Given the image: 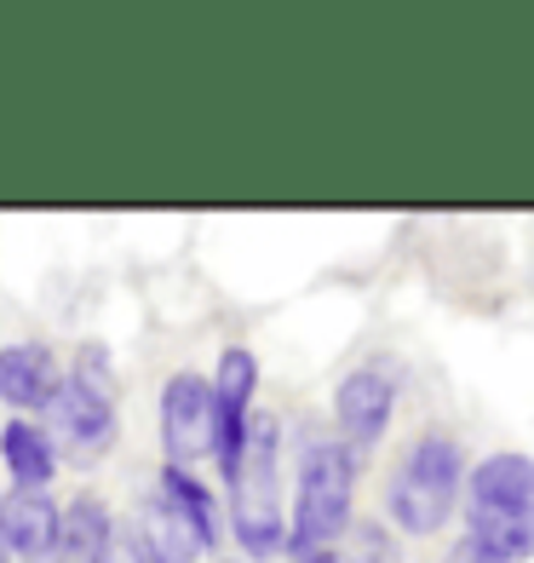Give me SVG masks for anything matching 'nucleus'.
I'll return each mask as SVG.
<instances>
[{
  "mask_svg": "<svg viewBox=\"0 0 534 563\" xmlns=\"http://www.w3.org/2000/svg\"><path fill=\"white\" fill-rule=\"evenodd\" d=\"M466 534L500 563L534 558V460L489 454L466 483Z\"/></svg>",
  "mask_w": 534,
  "mask_h": 563,
  "instance_id": "1",
  "label": "nucleus"
},
{
  "mask_svg": "<svg viewBox=\"0 0 534 563\" xmlns=\"http://www.w3.org/2000/svg\"><path fill=\"white\" fill-rule=\"evenodd\" d=\"M454 495H460V443L431 431L420 438L386 489V506H391V523L409 529V534H437L443 518L454 511Z\"/></svg>",
  "mask_w": 534,
  "mask_h": 563,
  "instance_id": "2",
  "label": "nucleus"
},
{
  "mask_svg": "<svg viewBox=\"0 0 534 563\" xmlns=\"http://www.w3.org/2000/svg\"><path fill=\"white\" fill-rule=\"evenodd\" d=\"M276 431L270 415H259L247 426V443H242V460L231 472V518H236V541L253 552V558H270L282 547V489H276Z\"/></svg>",
  "mask_w": 534,
  "mask_h": 563,
  "instance_id": "3",
  "label": "nucleus"
},
{
  "mask_svg": "<svg viewBox=\"0 0 534 563\" xmlns=\"http://www.w3.org/2000/svg\"><path fill=\"white\" fill-rule=\"evenodd\" d=\"M351 489H356V460L351 443L316 438L299 460V506H293V552H322L351 523Z\"/></svg>",
  "mask_w": 534,
  "mask_h": 563,
  "instance_id": "4",
  "label": "nucleus"
},
{
  "mask_svg": "<svg viewBox=\"0 0 534 563\" xmlns=\"http://www.w3.org/2000/svg\"><path fill=\"white\" fill-rule=\"evenodd\" d=\"M162 443L173 466H190L208 449H219V420H213V386L201 374H173L162 391Z\"/></svg>",
  "mask_w": 534,
  "mask_h": 563,
  "instance_id": "5",
  "label": "nucleus"
},
{
  "mask_svg": "<svg viewBox=\"0 0 534 563\" xmlns=\"http://www.w3.org/2000/svg\"><path fill=\"white\" fill-rule=\"evenodd\" d=\"M253 386H259V363H253V351L231 345L219 356V379H213V420H219V460H224V477L236 472L242 460V443H247V402H253Z\"/></svg>",
  "mask_w": 534,
  "mask_h": 563,
  "instance_id": "6",
  "label": "nucleus"
},
{
  "mask_svg": "<svg viewBox=\"0 0 534 563\" xmlns=\"http://www.w3.org/2000/svg\"><path fill=\"white\" fill-rule=\"evenodd\" d=\"M391 402H397V374H391V363H363V368H351V374L340 379L334 415H340V426H345L351 443H374L379 431H386V420H391Z\"/></svg>",
  "mask_w": 534,
  "mask_h": 563,
  "instance_id": "7",
  "label": "nucleus"
},
{
  "mask_svg": "<svg viewBox=\"0 0 534 563\" xmlns=\"http://www.w3.org/2000/svg\"><path fill=\"white\" fill-rule=\"evenodd\" d=\"M53 420H58V431L75 443V449H110L115 443V402H110V391L98 386V379H87V374H69V379H58V391H53Z\"/></svg>",
  "mask_w": 534,
  "mask_h": 563,
  "instance_id": "8",
  "label": "nucleus"
},
{
  "mask_svg": "<svg viewBox=\"0 0 534 563\" xmlns=\"http://www.w3.org/2000/svg\"><path fill=\"white\" fill-rule=\"evenodd\" d=\"M162 523H167L173 552H185V558H190V552H208L213 534H219V523H213V495L201 489L185 466H167V472H162Z\"/></svg>",
  "mask_w": 534,
  "mask_h": 563,
  "instance_id": "9",
  "label": "nucleus"
},
{
  "mask_svg": "<svg viewBox=\"0 0 534 563\" xmlns=\"http://www.w3.org/2000/svg\"><path fill=\"white\" fill-rule=\"evenodd\" d=\"M58 506L46 500L41 489H18L0 500V529H7V547L23 558H53L58 547Z\"/></svg>",
  "mask_w": 534,
  "mask_h": 563,
  "instance_id": "10",
  "label": "nucleus"
},
{
  "mask_svg": "<svg viewBox=\"0 0 534 563\" xmlns=\"http://www.w3.org/2000/svg\"><path fill=\"white\" fill-rule=\"evenodd\" d=\"M58 391V368L46 345H7L0 351V397L12 408H41Z\"/></svg>",
  "mask_w": 534,
  "mask_h": 563,
  "instance_id": "11",
  "label": "nucleus"
},
{
  "mask_svg": "<svg viewBox=\"0 0 534 563\" xmlns=\"http://www.w3.org/2000/svg\"><path fill=\"white\" fill-rule=\"evenodd\" d=\"M110 511H104V500H75L69 511H64V523H58V547H53V558L46 563H104V552H110Z\"/></svg>",
  "mask_w": 534,
  "mask_h": 563,
  "instance_id": "12",
  "label": "nucleus"
},
{
  "mask_svg": "<svg viewBox=\"0 0 534 563\" xmlns=\"http://www.w3.org/2000/svg\"><path fill=\"white\" fill-rule=\"evenodd\" d=\"M0 454H7V472L18 477V489H41V483L53 477V443H46L30 420H12L0 431Z\"/></svg>",
  "mask_w": 534,
  "mask_h": 563,
  "instance_id": "13",
  "label": "nucleus"
},
{
  "mask_svg": "<svg viewBox=\"0 0 534 563\" xmlns=\"http://www.w3.org/2000/svg\"><path fill=\"white\" fill-rule=\"evenodd\" d=\"M144 552H149V534H115L104 563H144Z\"/></svg>",
  "mask_w": 534,
  "mask_h": 563,
  "instance_id": "14",
  "label": "nucleus"
},
{
  "mask_svg": "<svg viewBox=\"0 0 534 563\" xmlns=\"http://www.w3.org/2000/svg\"><path fill=\"white\" fill-rule=\"evenodd\" d=\"M448 563H500V558H494L489 547H477V541H471V534H466V541H460V547H454V552H448Z\"/></svg>",
  "mask_w": 534,
  "mask_h": 563,
  "instance_id": "15",
  "label": "nucleus"
},
{
  "mask_svg": "<svg viewBox=\"0 0 534 563\" xmlns=\"http://www.w3.org/2000/svg\"><path fill=\"white\" fill-rule=\"evenodd\" d=\"M304 563H334V552H311V558H304Z\"/></svg>",
  "mask_w": 534,
  "mask_h": 563,
  "instance_id": "16",
  "label": "nucleus"
},
{
  "mask_svg": "<svg viewBox=\"0 0 534 563\" xmlns=\"http://www.w3.org/2000/svg\"><path fill=\"white\" fill-rule=\"evenodd\" d=\"M7 552H12V547H7V529H0V563H12Z\"/></svg>",
  "mask_w": 534,
  "mask_h": 563,
  "instance_id": "17",
  "label": "nucleus"
}]
</instances>
